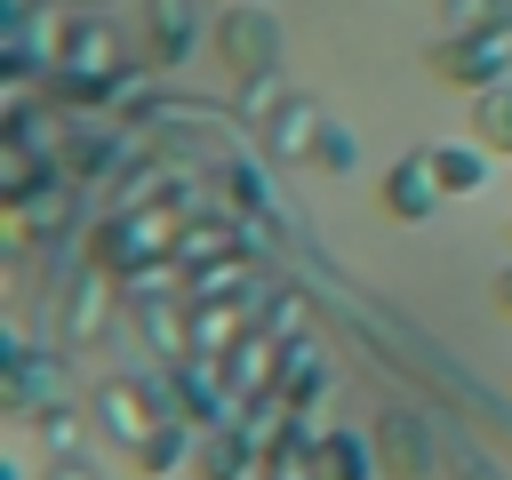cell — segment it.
<instances>
[{"instance_id":"cell-12","label":"cell","mask_w":512,"mask_h":480,"mask_svg":"<svg viewBox=\"0 0 512 480\" xmlns=\"http://www.w3.org/2000/svg\"><path fill=\"white\" fill-rule=\"evenodd\" d=\"M192 440H200V424L168 416V424H152L144 440H128V472H136V480H176V472L192 464Z\"/></svg>"},{"instance_id":"cell-14","label":"cell","mask_w":512,"mask_h":480,"mask_svg":"<svg viewBox=\"0 0 512 480\" xmlns=\"http://www.w3.org/2000/svg\"><path fill=\"white\" fill-rule=\"evenodd\" d=\"M312 456H320V480H384L376 440H368V432H352V424H320Z\"/></svg>"},{"instance_id":"cell-13","label":"cell","mask_w":512,"mask_h":480,"mask_svg":"<svg viewBox=\"0 0 512 480\" xmlns=\"http://www.w3.org/2000/svg\"><path fill=\"white\" fill-rule=\"evenodd\" d=\"M328 384H336V360L320 352V336H304V344H288V368H280V392H272V400L312 416V408L328 400Z\"/></svg>"},{"instance_id":"cell-19","label":"cell","mask_w":512,"mask_h":480,"mask_svg":"<svg viewBox=\"0 0 512 480\" xmlns=\"http://www.w3.org/2000/svg\"><path fill=\"white\" fill-rule=\"evenodd\" d=\"M216 184H224V200H232V216H272V176L264 168H248V160H224L216 168Z\"/></svg>"},{"instance_id":"cell-29","label":"cell","mask_w":512,"mask_h":480,"mask_svg":"<svg viewBox=\"0 0 512 480\" xmlns=\"http://www.w3.org/2000/svg\"><path fill=\"white\" fill-rule=\"evenodd\" d=\"M64 8H104V0H64Z\"/></svg>"},{"instance_id":"cell-26","label":"cell","mask_w":512,"mask_h":480,"mask_svg":"<svg viewBox=\"0 0 512 480\" xmlns=\"http://www.w3.org/2000/svg\"><path fill=\"white\" fill-rule=\"evenodd\" d=\"M48 480H104V472L80 464V456H48Z\"/></svg>"},{"instance_id":"cell-20","label":"cell","mask_w":512,"mask_h":480,"mask_svg":"<svg viewBox=\"0 0 512 480\" xmlns=\"http://www.w3.org/2000/svg\"><path fill=\"white\" fill-rule=\"evenodd\" d=\"M32 432H40V448H48V456H80V440H88V424H80V408H64V400H48V408H32Z\"/></svg>"},{"instance_id":"cell-28","label":"cell","mask_w":512,"mask_h":480,"mask_svg":"<svg viewBox=\"0 0 512 480\" xmlns=\"http://www.w3.org/2000/svg\"><path fill=\"white\" fill-rule=\"evenodd\" d=\"M224 8H272V0H224Z\"/></svg>"},{"instance_id":"cell-10","label":"cell","mask_w":512,"mask_h":480,"mask_svg":"<svg viewBox=\"0 0 512 480\" xmlns=\"http://www.w3.org/2000/svg\"><path fill=\"white\" fill-rule=\"evenodd\" d=\"M424 160H432L440 200H480L488 176H496V152H488L480 136H440V144H424Z\"/></svg>"},{"instance_id":"cell-18","label":"cell","mask_w":512,"mask_h":480,"mask_svg":"<svg viewBox=\"0 0 512 480\" xmlns=\"http://www.w3.org/2000/svg\"><path fill=\"white\" fill-rule=\"evenodd\" d=\"M320 120H328V112H320L312 96H288V112L272 120V160H304L312 136H320Z\"/></svg>"},{"instance_id":"cell-23","label":"cell","mask_w":512,"mask_h":480,"mask_svg":"<svg viewBox=\"0 0 512 480\" xmlns=\"http://www.w3.org/2000/svg\"><path fill=\"white\" fill-rule=\"evenodd\" d=\"M280 112H288L280 72H264V80H248V88H240V120H280Z\"/></svg>"},{"instance_id":"cell-21","label":"cell","mask_w":512,"mask_h":480,"mask_svg":"<svg viewBox=\"0 0 512 480\" xmlns=\"http://www.w3.org/2000/svg\"><path fill=\"white\" fill-rule=\"evenodd\" d=\"M352 160H360V144H352V128H344V120H320V136H312V152H304V168H320V176H352Z\"/></svg>"},{"instance_id":"cell-22","label":"cell","mask_w":512,"mask_h":480,"mask_svg":"<svg viewBox=\"0 0 512 480\" xmlns=\"http://www.w3.org/2000/svg\"><path fill=\"white\" fill-rule=\"evenodd\" d=\"M304 320H312L304 288H264V328H272L280 344H304Z\"/></svg>"},{"instance_id":"cell-30","label":"cell","mask_w":512,"mask_h":480,"mask_svg":"<svg viewBox=\"0 0 512 480\" xmlns=\"http://www.w3.org/2000/svg\"><path fill=\"white\" fill-rule=\"evenodd\" d=\"M504 232H512V224H504Z\"/></svg>"},{"instance_id":"cell-27","label":"cell","mask_w":512,"mask_h":480,"mask_svg":"<svg viewBox=\"0 0 512 480\" xmlns=\"http://www.w3.org/2000/svg\"><path fill=\"white\" fill-rule=\"evenodd\" d=\"M496 312H504V320H512V264H504V272H496Z\"/></svg>"},{"instance_id":"cell-5","label":"cell","mask_w":512,"mask_h":480,"mask_svg":"<svg viewBox=\"0 0 512 480\" xmlns=\"http://www.w3.org/2000/svg\"><path fill=\"white\" fill-rule=\"evenodd\" d=\"M208 48H216V64L232 72V88L280 72V24H272V8H224V16L208 24Z\"/></svg>"},{"instance_id":"cell-6","label":"cell","mask_w":512,"mask_h":480,"mask_svg":"<svg viewBox=\"0 0 512 480\" xmlns=\"http://www.w3.org/2000/svg\"><path fill=\"white\" fill-rule=\"evenodd\" d=\"M48 72H128V64H120L112 24H104L96 8H72V16L56 24V40H48Z\"/></svg>"},{"instance_id":"cell-2","label":"cell","mask_w":512,"mask_h":480,"mask_svg":"<svg viewBox=\"0 0 512 480\" xmlns=\"http://www.w3.org/2000/svg\"><path fill=\"white\" fill-rule=\"evenodd\" d=\"M88 416H96V432L104 440H144L152 424H168V416H184L176 408V392H168V368L160 376H104L96 392H88Z\"/></svg>"},{"instance_id":"cell-17","label":"cell","mask_w":512,"mask_h":480,"mask_svg":"<svg viewBox=\"0 0 512 480\" xmlns=\"http://www.w3.org/2000/svg\"><path fill=\"white\" fill-rule=\"evenodd\" d=\"M472 136H480L496 160H512V80H496V88L472 96Z\"/></svg>"},{"instance_id":"cell-24","label":"cell","mask_w":512,"mask_h":480,"mask_svg":"<svg viewBox=\"0 0 512 480\" xmlns=\"http://www.w3.org/2000/svg\"><path fill=\"white\" fill-rule=\"evenodd\" d=\"M440 448H448V472H456V480H496V464H488L456 424H440Z\"/></svg>"},{"instance_id":"cell-8","label":"cell","mask_w":512,"mask_h":480,"mask_svg":"<svg viewBox=\"0 0 512 480\" xmlns=\"http://www.w3.org/2000/svg\"><path fill=\"white\" fill-rule=\"evenodd\" d=\"M376 208H384V224H432V216L448 208V200H440V184H432V160H424V152H408V160H384Z\"/></svg>"},{"instance_id":"cell-3","label":"cell","mask_w":512,"mask_h":480,"mask_svg":"<svg viewBox=\"0 0 512 480\" xmlns=\"http://www.w3.org/2000/svg\"><path fill=\"white\" fill-rule=\"evenodd\" d=\"M368 440H376L384 480H440L448 472V448H440V416L432 408H384L368 424Z\"/></svg>"},{"instance_id":"cell-16","label":"cell","mask_w":512,"mask_h":480,"mask_svg":"<svg viewBox=\"0 0 512 480\" xmlns=\"http://www.w3.org/2000/svg\"><path fill=\"white\" fill-rule=\"evenodd\" d=\"M48 72V56H40V32L32 24H16V32H0V80H8V96H32V80Z\"/></svg>"},{"instance_id":"cell-7","label":"cell","mask_w":512,"mask_h":480,"mask_svg":"<svg viewBox=\"0 0 512 480\" xmlns=\"http://www.w3.org/2000/svg\"><path fill=\"white\" fill-rule=\"evenodd\" d=\"M256 472H264V448H256V432L240 416L208 424L192 440V464H184V480H256Z\"/></svg>"},{"instance_id":"cell-25","label":"cell","mask_w":512,"mask_h":480,"mask_svg":"<svg viewBox=\"0 0 512 480\" xmlns=\"http://www.w3.org/2000/svg\"><path fill=\"white\" fill-rule=\"evenodd\" d=\"M480 24H512V0H448V32H480Z\"/></svg>"},{"instance_id":"cell-4","label":"cell","mask_w":512,"mask_h":480,"mask_svg":"<svg viewBox=\"0 0 512 480\" xmlns=\"http://www.w3.org/2000/svg\"><path fill=\"white\" fill-rule=\"evenodd\" d=\"M448 88H464V96H480V88H496V80H512V24H480V32H448V40H432V56H424Z\"/></svg>"},{"instance_id":"cell-9","label":"cell","mask_w":512,"mask_h":480,"mask_svg":"<svg viewBox=\"0 0 512 480\" xmlns=\"http://www.w3.org/2000/svg\"><path fill=\"white\" fill-rule=\"evenodd\" d=\"M200 32H208V24H200L192 0H144V64H152V72H184Z\"/></svg>"},{"instance_id":"cell-15","label":"cell","mask_w":512,"mask_h":480,"mask_svg":"<svg viewBox=\"0 0 512 480\" xmlns=\"http://www.w3.org/2000/svg\"><path fill=\"white\" fill-rule=\"evenodd\" d=\"M104 320H112V272H80L72 280V312H64V344H96L104 336Z\"/></svg>"},{"instance_id":"cell-11","label":"cell","mask_w":512,"mask_h":480,"mask_svg":"<svg viewBox=\"0 0 512 480\" xmlns=\"http://www.w3.org/2000/svg\"><path fill=\"white\" fill-rule=\"evenodd\" d=\"M120 160H128V136H120V128H80V120H72L64 144H56V176H64V184H104Z\"/></svg>"},{"instance_id":"cell-1","label":"cell","mask_w":512,"mask_h":480,"mask_svg":"<svg viewBox=\"0 0 512 480\" xmlns=\"http://www.w3.org/2000/svg\"><path fill=\"white\" fill-rule=\"evenodd\" d=\"M184 208L192 200H152V208H112L88 224V264L112 280H152L184 248Z\"/></svg>"}]
</instances>
